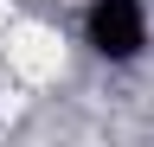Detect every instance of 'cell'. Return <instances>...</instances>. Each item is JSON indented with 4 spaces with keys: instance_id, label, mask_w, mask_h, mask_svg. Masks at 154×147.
Here are the masks:
<instances>
[{
    "instance_id": "6da1fadb",
    "label": "cell",
    "mask_w": 154,
    "mask_h": 147,
    "mask_svg": "<svg viewBox=\"0 0 154 147\" xmlns=\"http://www.w3.org/2000/svg\"><path fill=\"white\" fill-rule=\"evenodd\" d=\"M84 45L109 64H135L148 45V7L141 0H90L84 13Z\"/></svg>"
}]
</instances>
